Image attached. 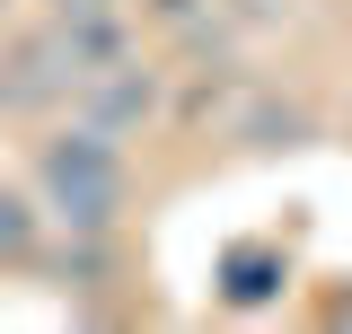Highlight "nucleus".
<instances>
[{"label": "nucleus", "mask_w": 352, "mask_h": 334, "mask_svg": "<svg viewBox=\"0 0 352 334\" xmlns=\"http://www.w3.org/2000/svg\"><path fill=\"white\" fill-rule=\"evenodd\" d=\"M282 291H291V247L282 238H238L220 255V299L229 308H273Z\"/></svg>", "instance_id": "obj_5"}, {"label": "nucleus", "mask_w": 352, "mask_h": 334, "mask_svg": "<svg viewBox=\"0 0 352 334\" xmlns=\"http://www.w3.org/2000/svg\"><path fill=\"white\" fill-rule=\"evenodd\" d=\"M18 18H27V0H0V27H18Z\"/></svg>", "instance_id": "obj_7"}, {"label": "nucleus", "mask_w": 352, "mask_h": 334, "mask_svg": "<svg viewBox=\"0 0 352 334\" xmlns=\"http://www.w3.org/2000/svg\"><path fill=\"white\" fill-rule=\"evenodd\" d=\"M53 255V220H44L27 167H0V282H27Z\"/></svg>", "instance_id": "obj_4"}, {"label": "nucleus", "mask_w": 352, "mask_h": 334, "mask_svg": "<svg viewBox=\"0 0 352 334\" xmlns=\"http://www.w3.org/2000/svg\"><path fill=\"white\" fill-rule=\"evenodd\" d=\"M27 185H36L53 238H124L132 203H141V167H132V141L106 124H88L80 106H62L53 124L27 132Z\"/></svg>", "instance_id": "obj_1"}, {"label": "nucleus", "mask_w": 352, "mask_h": 334, "mask_svg": "<svg viewBox=\"0 0 352 334\" xmlns=\"http://www.w3.org/2000/svg\"><path fill=\"white\" fill-rule=\"evenodd\" d=\"M71 106H80L88 124H106V132H124V141H141V124H159V106H168V71H159V62H141V53H124V62L88 71Z\"/></svg>", "instance_id": "obj_3"}, {"label": "nucleus", "mask_w": 352, "mask_h": 334, "mask_svg": "<svg viewBox=\"0 0 352 334\" xmlns=\"http://www.w3.org/2000/svg\"><path fill=\"white\" fill-rule=\"evenodd\" d=\"M71 97H80V62H71V44L53 36L36 9L18 27H0V132L53 124Z\"/></svg>", "instance_id": "obj_2"}, {"label": "nucleus", "mask_w": 352, "mask_h": 334, "mask_svg": "<svg viewBox=\"0 0 352 334\" xmlns=\"http://www.w3.org/2000/svg\"><path fill=\"white\" fill-rule=\"evenodd\" d=\"M132 9H141L150 27H194V18H203L212 0H132Z\"/></svg>", "instance_id": "obj_6"}]
</instances>
